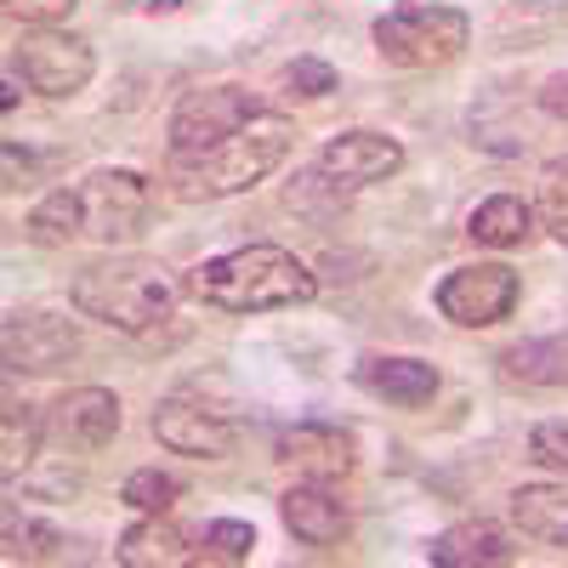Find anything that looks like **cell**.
Returning <instances> with one entry per match:
<instances>
[{
	"instance_id": "1",
	"label": "cell",
	"mask_w": 568,
	"mask_h": 568,
	"mask_svg": "<svg viewBox=\"0 0 568 568\" xmlns=\"http://www.w3.org/2000/svg\"><path fill=\"white\" fill-rule=\"evenodd\" d=\"M182 296L211 313H284L318 296V273L284 245H240L182 273Z\"/></svg>"
},
{
	"instance_id": "2",
	"label": "cell",
	"mask_w": 568,
	"mask_h": 568,
	"mask_svg": "<svg viewBox=\"0 0 568 568\" xmlns=\"http://www.w3.org/2000/svg\"><path fill=\"white\" fill-rule=\"evenodd\" d=\"M296 149V125L262 109L251 114L233 136L211 142L200 154H171L165 160V182L182 205H211V200H233V194H251L256 182H267Z\"/></svg>"
},
{
	"instance_id": "3",
	"label": "cell",
	"mask_w": 568,
	"mask_h": 568,
	"mask_svg": "<svg viewBox=\"0 0 568 568\" xmlns=\"http://www.w3.org/2000/svg\"><path fill=\"white\" fill-rule=\"evenodd\" d=\"M182 278L160 256H103L85 262L69 284V302L80 318L120 329V336H149L176 313Z\"/></svg>"
},
{
	"instance_id": "4",
	"label": "cell",
	"mask_w": 568,
	"mask_h": 568,
	"mask_svg": "<svg viewBox=\"0 0 568 568\" xmlns=\"http://www.w3.org/2000/svg\"><path fill=\"white\" fill-rule=\"evenodd\" d=\"M369 40L393 69H444L471 45V18L444 0H398L375 18Z\"/></svg>"
},
{
	"instance_id": "5",
	"label": "cell",
	"mask_w": 568,
	"mask_h": 568,
	"mask_svg": "<svg viewBox=\"0 0 568 568\" xmlns=\"http://www.w3.org/2000/svg\"><path fill=\"white\" fill-rule=\"evenodd\" d=\"M404 142L387 136V131H342L329 136L324 149L313 154V165L296 176V187H313V194H329V200H347L358 187H375V182H393L404 171Z\"/></svg>"
},
{
	"instance_id": "6",
	"label": "cell",
	"mask_w": 568,
	"mask_h": 568,
	"mask_svg": "<svg viewBox=\"0 0 568 568\" xmlns=\"http://www.w3.org/2000/svg\"><path fill=\"white\" fill-rule=\"evenodd\" d=\"M517 302H524V273L506 262H466V267L444 273L433 291V307L455 329H489V324L511 318Z\"/></svg>"
},
{
	"instance_id": "7",
	"label": "cell",
	"mask_w": 568,
	"mask_h": 568,
	"mask_svg": "<svg viewBox=\"0 0 568 568\" xmlns=\"http://www.w3.org/2000/svg\"><path fill=\"white\" fill-rule=\"evenodd\" d=\"M12 69L23 74L34 98H74L98 74V52H91L85 34L45 23V29H23V40L12 45Z\"/></svg>"
},
{
	"instance_id": "8",
	"label": "cell",
	"mask_w": 568,
	"mask_h": 568,
	"mask_svg": "<svg viewBox=\"0 0 568 568\" xmlns=\"http://www.w3.org/2000/svg\"><path fill=\"white\" fill-rule=\"evenodd\" d=\"M85 200V233L103 245H131L154 216V182L131 165H98L80 182Z\"/></svg>"
},
{
	"instance_id": "9",
	"label": "cell",
	"mask_w": 568,
	"mask_h": 568,
	"mask_svg": "<svg viewBox=\"0 0 568 568\" xmlns=\"http://www.w3.org/2000/svg\"><path fill=\"white\" fill-rule=\"evenodd\" d=\"M154 438L171 449V455H187V460H227L240 449V420L222 415L216 404L194 398V393H171L154 404Z\"/></svg>"
},
{
	"instance_id": "10",
	"label": "cell",
	"mask_w": 568,
	"mask_h": 568,
	"mask_svg": "<svg viewBox=\"0 0 568 568\" xmlns=\"http://www.w3.org/2000/svg\"><path fill=\"white\" fill-rule=\"evenodd\" d=\"M251 114H262V103L251 98L245 85L187 91V98L171 109V120H165V149H171V154H200V149H211V142L233 136Z\"/></svg>"
},
{
	"instance_id": "11",
	"label": "cell",
	"mask_w": 568,
	"mask_h": 568,
	"mask_svg": "<svg viewBox=\"0 0 568 568\" xmlns=\"http://www.w3.org/2000/svg\"><path fill=\"white\" fill-rule=\"evenodd\" d=\"M0 353L12 375H52L80 353V324L52 307H18L0 324Z\"/></svg>"
},
{
	"instance_id": "12",
	"label": "cell",
	"mask_w": 568,
	"mask_h": 568,
	"mask_svg": "<svg viewBox=\"0 0 568 568\" xmlns=\"http://www.w3.org/2000/svg\"><path fill=\"white\" fill-rule=\"evenodd\" d=\"M125 409L109 387H69L45 404V444L63 455H98L120 438Z\"/></svg>"
},
{
	"instance_id": "13",
	"label": "cell",
	"mask_w": 568,
	"mask_h": 568,
	"mask_svg": "<svg viewBox=\"0 0 568 568\" xmlns=\"http://www.w3.org/2000/svg\"><path fill=\"white\" fill-rule=\"evenodd\" d=\"M273 460L291 466L296 478H353L358 471V438L347 426H329V420H296V426H278L273 433Z\"/></svg>"
},
{
	"instance_id": "14",
	"label": "cell",
	"mask_w": 568,
	"mask_h": 568,
	"mask_svg": "<svg viewBox=\"0 0 568 568\" xmlns=\"http://www.w3.org/2000/svg\"><path fill=\"white\" fill-rule=\"evenodd\" d=\"M278 524L291 529L302 546L329 551V546H342V540H347V529H353V506L342 500V489H329L324 478H296L291 489L278 495Z\"/></svg>"
},
{
	"instance_id": "15",
	"label": "cell",
	"mask_w": 568,
	"mask_h": 568,
	"mask_svg": "<svg viewBox=\"0 0 568 568\" xmlns=\"http://www.w3.org/2000/svg\"><path fill=\"white\" fill-rule=\"evenodd\" d=\"M353 382L393 409H426L438 398L444 375H438L433 358H415V353H369V358L353 364Z\"/></svg>"
},
{
	"instance_id": "16",
	"label": "cell",
	"mask_w": 568,
	"mask_h": 568,
	"mask_svg": "<svg viewBox=\"0 0 568 568\" xmlns=\"http://www.w3.org/2000/svg\"><path fill=\"white\" fill-rule=\"evenodd\" d=\"M426 562H438V568H506V562H517V540H511L506 524H495V517H460L444 535H433Z\"/></svg>"
},
{
	"instance_id": "17",
	"label": "cell",
	"mask_w": 568,
	"mask_h": 568,
	"mask_svg": "<svg viewBox=\"0 0 568 568\" xmlns=\"http://www.w3.org/2000/svg\"><path fill=\"white\" fill-rule=\"evenodd\" d=\"M114 557L125 568H187V562H200V546L187 529L171 524V511H142L136 524L114 540Z\"/></svg>"
},
{
	"instance_id": "18",
	"label": "cell",
	"mask_w": 568,
	"mask_h": 568,
	"mask_svg": "<svg viewBox=\"0 0 568 568\" xmlns=\"http://www.w3.org/2000/svg\"><path fill=\"white\" fill-rule=\"evenodd\" d=\"M511 529L524 540H535V546L568 551V478L511 489Z\"/></svg>"
},
{
	"instance_id": "19",
	"label": "cell",
	"mask_w": 568,
	"mask_h": 568,
	"mask_svg": "<svg viewBox=\"0 0 568 568\" xmlns=\"http://www.w3.org/2000/svg\"><path fill=\"white\" fill-rule=\"evenodd\" d=\"M535 205L529 200H517V194H489L484 205H471L466 216V233H471V245H484V251H517V245H529L535 240Z\"/></svg>"
},
{
	"instance_id": "20",
	"label": "cell",
	"mask_w": 568,
	"mask_h": 568,
	"mask_svg": "<svg viewBox=\"0 0 568 568\" xmlns=\"http://www.w3.org/2000/svg\"><path fill=\"white\" fill-rule=\"evenodd\" d=\"M495 364H500V375L511 387H568V329L562 336L511 342Z\"/></svg>"
},
{
	"instance_id": "21",
	"label": "cell",
	"mask_w": 568,
	"mask_h": 568,
	"mask_svg": "<svg viewBox=\"0 0 568 568\" xmlns=\"http://www.w3.org/2000/svg\"><path fill=\"white\" fill-rule=\"evenodd\" d=\"M85 233V200L80 187H52V194H40L23 216V240L40 245V251H63L69 240Z\"/></svg>"
},
{
	"instance_id": "22",
	"label": "cell",
	"mask_w": 568,
	"mask_h": 568,
	"mask_svg": "<svg viewBox=\"0 0 568 568\" xmlns=\"http://www.w3.org/2000/svg\"><path fill=\"white\" fill-rule=\"evenodd\" d=\"M40 444H45V409L7 398V415H0V478L12 484L18 471H29Z\"/></svg>"
},
{
	"instance_id": "23",
	"label": "cell",
	"mask_w": 568,
	"mask_h": 568,
	"mask_svg": "<svg viewBox=\"0 0 568 568\" xmlns=\"http://www.w3.org/2000/svg\"><path fill=\"white\" fill-rule=\"evenodd\" d=\"M500 40H546L568 29V0H506L500 7Z\"/></svg>"
},
{
	"instance_id": "24",
	"label": "cell",
	"mask_w": 568,
	"mask_h": 568,
	"mask_svg": "<svg viewBox=\"0 0 568 568\" xmlns=\"http://www.w3.org/2000/svg\"><path fill=\"white\" fill-rule=\"evenodd\" d=\"M187 495V478L182 471H165V466H136L131 478L120 484V500L131 506V511H176V500Z\"/></svg>"
},
{
	"instance_id": "25",
	"label": "cell",
	"mask_w": 568,
	"mask_h": 568,
	"mask_svg": "<svg viewBox=\"0 0 568 568\" xmlns=\"http://www.w3.org/2000/svg\"><path fill=\"white\" fill-rule=\"evenodd\" d=\"M63 557H69V540L58 529H45L18 506H7V562H63Z\"/></svg>"
},
{
	"instance_id": "26",
	"label": "cell",
	"mask_w": 568,
	"mask_h": 568,
	"mask_svg": "<svg viewBox=\"0 0 568 568\" xmlns=\"http://www.w3.org/2000/svg\"><path fill=\"white\" fill-rule=\"evenodd\" d=\"M256 551V524L245 517H211L200 529V562H245Z\"/></svg>"
},
{
	"instance_id": "27",
	"label": "cell",
	"mask_w": 568,
	"mask_h": 568,
	"mask_svg": "<svg viewBox=\"0 0 568 568\" xmlns=\"http://www.w3.org/2000/svg\"><path fill=\"white\" fill-rule=\"evenodd\" d=\"M535 216H540V227L551 233V240L568 251V154H562V160H551V165L540 171V200H535Z\"/></svg>"
},
{
	"instance_id": "28",
	"label": "cell",
	"mask_w": 568,
	"mask_h": 568,
	"mask_svg": "<svg viewBox=\"0 0 568 568\" xmlns=\"http://www.w3.org/2000/svg\"><path fill=\"white\" fill-rule=\"evenodd\" d=\"M278 85L291 91V98L318 103V98H329V91L342 85V74H336V63H324V58H296V63L278 69Z\"/></svg>"
},
{
	"instance_id": "29",
	"label": "cell",
	"mask_w": 568,
	"mask_h": 568,
	"mask_svg": "<svg viewBox=\"0 0 568 568\" xmlns=\"http://www.w3.org/2000/svg\"><path fill=\"white\" fill-rule=\"evenodd\" d=\"M529 460L535 466H551L568 478V420H540L529 433Z\"/></svg>"
},
{
	"instance_id": "30",
	"label": "cell",
	"mask_w": 568,
	"mask_h": 568,
	"mask_svg": "<svg viewBox=\"0 0 568 568\" xmlns=\"http://www.w3.org/2000/svg\"><path fill=\"white\" fill-rule=\"evenodd\" d=\"M80 0H7V18L29 23V29H45V23H63Z\"/></svg>"
},
{
	"instance_id": "31",
	"label": "cell",
	"mask_w": 568,
	"mask_h": 568,
	"mask_svg": "<svg viewBox=\"0 0 568 568\" xmlns=\"http://www.w3.org/2000/svg\"><path fill=\"white\" fill-rule=\"evenodd\" d=\"M535 103H540L546 120H562V125H568V74H551V80L535 91Z\"/></svg>"
},
{
	"instance_id": "32",
	"label": "cell",
	"mask_w": 568,
	"mask_h": 568,
	"mask_svg": "<svg viewBox=\"0 0 568 568\" xmlns=\"http://www.w3.org/2000/svg\"><path fill=\"white\" fill-rule=\"evenodd\" d=\"M154 7H165V12H171V7H182V0H154Z\"/></svg>"
}]
</instances>
